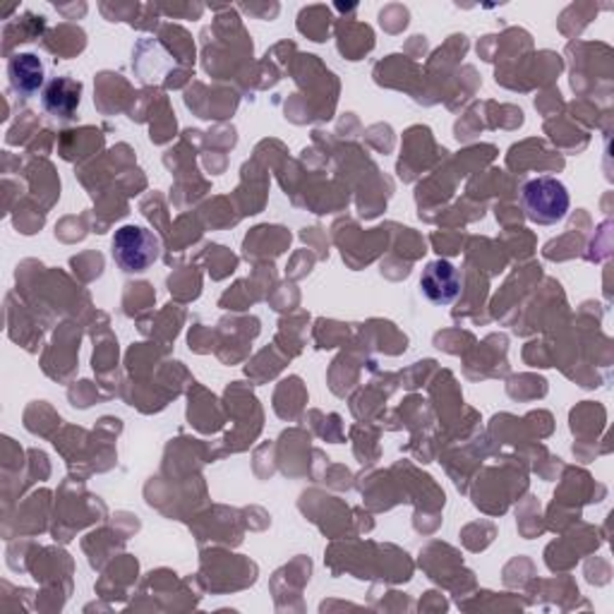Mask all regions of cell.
<instances>
[{"label":"cell","instance_id":"1","mask_svg":"<svg viewBox=\"0 0 614 614\" xmlns=\"http://www.w3.org/2000/svg\"><path fill=\"white\" fill-rule=\"evenodd\" d=\"M521 205L526 217L538 226H552L569 214L572 197L566 185L550 175L528 181L521 191Z\"/></svg>","mask_w":614,"mask_h":614},{"label":"cell","instance_id":"2","mask_svg":"<svg viewBox=\"0 0 614 614\" xmlns=\"http://www.w3.org/2000/svg\"><path fill=\"white\" fill-rule=\"evenodd\" d=\"M111 253L115 265L121 267L125 274H142L147 271L161 255V243L145 226H123L118 229L111 241Z\"/></svg>","mask_w":614,"mask_h":614},{"label":"cell","instance_id":"3","mask_svg":"<svg viewBox=\"0 0 614 614\" xmlns=\"http://www.w3.org/2000/svg\"><path fill=\"white\" fill-rule=\"evenodd\" d=\"M420 291L434 305L454 303L461 293L458 269L452 262H446V259H434V262L422 269Z\"/></svg>","mask_w":614,"mask_h":614},{"label":"cell","instance_id":"4","mask_svg":"<svg viewBox=\"0 0 614 614\" xmlns=\"http://www.w3.org/2000/svg\"><path fill=\"white\" fill-rule=\"evenodd\" d=\"M82 99V85L73 77H56L41 91L44 111L58 121H73Z\"/></svg>","mask_w":614,"mask_h":614},{"label":"cell","instance_id":"5","mask_svg":"<svg viewBox=\"0 0 614 614\" xmlns=\"http://www.w3.org/2000/svg\"><path fill=\"white\" fill-rule=\"evenodd\" d=\"M8 77H10V87H13V91L20 94L22 99H29L44 87L46 67L39 61V56L17 53L10 58Z\"/></svg>","mask_w":614,"mask_h":614}]
</instances>
